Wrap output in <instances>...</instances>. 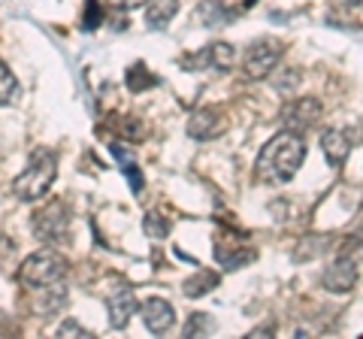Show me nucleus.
<instances>
[{
  "label": "nucleus",
  "mask_w": 363,
  "mask_h": 339,
  "mask_svg": "<svg viewBox=\"0 0 363 339\" xmlns=\"http://www.w3.org/2000/svg\"><path fill=\"white\" fill-rule=\"evenodd\" d=\"M18 282L28 291L40 294V312L52 315L67 303V261L55 248L33 252L25 264L18 267Z\"/></svg>",
  "instance_id": "f257e3e1"
},
{
  "label": "nucleus",
  "mask_w": 363,
  "mask_h": 339,
  "mask_svg": "<svg viewBox=\"0 0 363 339\" xmlns=\"http://www.w3.org/2000/svg\"><path fill=\"white\" fill-rule=\"evenodd\" d=\"M306 161V143L300 133L281 130L276 133L257 155V176L269 185H285L297 176V170Z\"/></svg>",
  "instance_id": "f03ea898"
},
{
  "label": "nucleus",
  "mask_w": 363,
  "mask_h": 339,
  "mask_svg": "<svg viewBox=\"0 0 363 339\" xmlns=\"http://www.w3.org/2000/svg\"><path fill=\"white\" fill-rule=\"evenodd\" d=\"M55 176H58V157H55V152L52 149H37L30 155L28 167L21 170V176H16L13 194L18 200L33 203V200L45 197V191L52 188Z\"/></svg>",
  "instance_id": "7ed1b4c3"
},
{
  "label": "nucleus",
  "mask_w": 363,
  "mask_h": 339,
  "mask_svg": "<svg viewBox=\"0 0 363 339\" xmlns=\"http://www.w3.org/2000/svg\"><path fill=\"white\" fill-rule=\"evenodd\" d=\"M70 224H73L70 206L61 203V200H52V203H45L37 216H33L30 230L37 233V240L55 245V243H67V240H70Z\"/></svg>",
  "instance_id": "20e7f679"
},
{
  "label": "nucleus",
  "mask_w": 363,
  "mask_h": 339,
  "mask_svg": "<svg viewBox=\"0 0 363 339\" xmlns=\"http://www.w3.org/2000/svg\"><path fill=\"white\" fill-rule=\"evenodd\" d=\"M324 116V106L318 97H294L279 109V124L291 133H309Z\"/></svg>",
  "instance_id": "39448f33"
},
{
  "label": "nucleus",
  "mask_w": 363,
  "mask_h": 339,
  "mask_svg": "<svg viewBox=\"0 0 363 339\" xmlns=\"http://www.w3.org/2000/svg\"><path fill=\"white\" fill-rule=\"evenodd\" d=\"M281 55H285V46H281V43H276V40H257L242 55V70H245L248 79H267L279 67Z\"/></svg>",
  "instance_id": "423d86ee"
},
{
  "label": "nucleus",
  "mask_w": 363,
  "mask_h": 339,
  "mask_svg": "<svg viewBox=\"0 0 363 339\" xmlns=\"http://www.w3.org/2000/svg\"><path fill=\"white\" fill-rule=\"evenodd\" d=\"M236 61V49L230 43H209L206 49H200L194 55H185L182 58V67L188 70H218V73H227Z\"/></svg>",
  "instance_id": "0eeeda50"
},
{
  "label": "nucleus",
  "mask_w": 363,
  "mask_h": 339,
  "mask_svg": "<svg viewBox=\"0 0 363 339\" xmlns=\"http://www.w3.org/2000/svg\"><path fill=\"white\" fill-rule=\"evenodd\" d=\"M227 128V118L218 106H200L188 118V137L191 140H215Z\"/></svg>",
  "instance_id": "6e6552de"
},
{
  "label": "nucleus",
  "mask_w": 363,
  "mask_h": 339,
  "mask_svg": "<svg viewBox=\"0 0 363 339\" xmlns=\"http://www.w3.org/2000/svg\"><path fill=\"white\" fill-rule=\"evenodd\" d=\"M136 312V294L128 288V285H118L116 291H109L106 297V315H109V327L116 330H124L128 321L133 318Z\"/></svg>",
  "instance_id": "1a4fd4ad"
},
{
  "label": "nucleus",
  "mask_w": 363,
  "mask_h": 339,
  "mask_svg": "<svg viewBox=\"0 0 363 339\" xmlns=\"http://www.w3.org/2000/svg\"><path fill=\"white\" fill-rule=\"evenodd\" d=\"M215 261H218L224 269H240L245 264L255 261V248L245 245L242 240H227V236H218L215 240Z\"/></svg>",
  "instance_id": "9d476101"
},
{
  "label": "nucleus",
  "mask_w": 363,
  "mask_h": 339,
  "mask_svg": "<svg viewBox=\"0 0 363 339\" xmlns=\"http://www.w3.org/2000/svg\"><path fill=\"white\" fill-rule=\"evenodd\" d=\"M357 285V261L354 257H336V261L324 269V288L333 294H345Z\"/></svg>",
  "instance_id": "9b49d317"
},
{
  "label": "nucleus",
  "mask_w": 363,
  "mask_h": 339,
  "mask_svg": "<svg viewBox=\"0 0 363 339\" xmlns=\"http://www.w3.org/2000/svg\"><path fill=\"white\" fill-rule=\"evenodd\" d=\"M143 321H145V327H149L152 333L161 336L176 324V312L164 297H149L143 303Z\"/></svg>",
  "instance_id": "f8f14e48"
},
{
  "label": "nucleus",
  "mask_w": 363,
  "mask_h": 339,
  "mask_svg": "<svg viewBox=\"0 0 363 339\" xmlns=\"http://www.w3.org/2000/svg\"><path fill=\"white\" fill-rule=\"evenodd\" d=\"M321 149H324V157L330 161V167H342L351 155V140L345 130H327L321 137Z\"/></svg>",
  "instance_id": "ddd939ff"
},
{
  "label": "nucleus",
  "mask_w": 363,
  "mask_h": 339,
  "mask_svg": "<svg viewBox=\"0 0 363 339\" xmlns=\"http://www.w3.org/2000/svg\"><path fill=\"white\" fill-rule=\"evenodd\" d=\"M176 13H179V0H152L149 9H145V25L152 30H164Z\"/></svg>",
  "instance_id": "4468645a"
},
{
  "label": "nucleus",
  "mask_w": 363,
  "mask_h": 339,
  "mask_svg": "<svg viewBox=\"0 0 363 339\" xmlns=\"http://www.w3.org/2000/svg\"><path fill=\"white\" fill-rule=\"evenodd\" d=\"M109 152H112V157H116V161L121 164L124 176H128V182L133 185V191L140 194V191H143V173H140V167H136V161H133V152L124 149L121 143H109Z\"/></svg>",
  "instance_id": "2eb2a0df"
},
{
  "label": "nucleus",
  "mask_w": 363,
  "mask_h": 339,
  "mask_svg": "<svg viewBox=\"0 0 363 339\" xmlns=\"http://www.w3.org/2000/svg\"><path fill=\"white\" fill-rule=\"evenodd\" d=\"M218 288V273H212V269H197L191 279L182 282V294L185 297H203V294H209Z\"/></svg>",
  "instance_id": "dca6fc26"
},
{
  "label": "nucleus",
  "mask_w": 363,
  "mask_h": 339,
  "mask_svg": "<svg viewBox=\"0 0 363 339\" xmlns=\"http://www.w3.org/2000/svg\"><path fill=\"white\" fill-rule=\"evenodd\" d=\"M197 18H200V25H206V28H218L230 18V13H227V6L218 4V0H206V4H200Z\"/></svg>",
  "instance_id": "f3484780"
},
{
  "label": "nucleus",
  "mask_w": 363,
  "mask_h": 339,
  "mask_svg": "<svg viewBox=\"0 0 363 339\" xmlns=\"http://www.w3.org/2000/svg\"><path fill=\"white\" fill-rule=\"evenodd\" d=\"M18 97V79L13 76V70L6 67V61L0 58V106L13 104Z\"/></svg>",
  "instance_id": "a211bd4d"
},
{
  "label": "nucleus",
  "mask_w": 363,
  "mask_h": 339,
  "mask_svg": "<svg viewBox=\"0 0 363 339\" xmlns=\"http://www.w3.org/2000/svg\"><path fill=\"white\" fill-rule=\"evenodd\" d=\"M152 85H157V79L145 70V64H133L128 70V88L133 94H140V91H145V88H152Z\"/></svg>",
  "instance_id": "6ab92c4d"
},
{
  "label": "nucleus",
  "mask_w": 363,
  "mask_h": 339,
  "mask_svg": "<svg viewBox=\"0 0 363 339\" xmlns=\"http://www.w3.org/2000/svg\"><path fill=\"white\" fill-rule=\"evenodd\" d=\"M143 228H145V236L149 240H167V233H169V218L161 216V212H149L143 221Z\"/></svg>",
  "instance_id": "aec40b11"
},
{
  "label": "nucleus",
  "mask_w": 363,
  "mask_h": 339,
  "mask_svg": "<svg viewBox=\"0 0 363 339\" xmlns=\"http://www.w3.org/2000/svg\"><path fill=\"white\" fill-rule=\"evenodd\" d=\"M300 79H303V73L297 70V67H285V70H279V76L272 79V85H276L279 94H294L297 85H300Z\"/></svg>",
  "instance_id": "412c9836"
},
{
  "label": "nucleus",
  "mask_w": 363,
  "mask_h": 339,
  "mask_svg": "<svg viewBox=\"0 0 363 339\" xmlns=\"http://www.w3.org/2000/svg\"><path fill=\"white\" fill-rule=\"evenodd\" d=\"M85 9H88V13L82 16V18H85V21H82V28H85V30H94L100 21H104V13H100L97 0H88V6H85Z\"/></svg>",
  "instance_id": "4be33fe9"
},
{
  "label": "nucleus",
  "mask_w": 363,
  "mask_h": 339,
  "mask_svg": "<svg viewBox=\"0 0 363 339\" xmlns=\"http://www.w3.org/2000/svg\"><path fill=\"white\" fill-rule=\"evenodd\" d=\"M58 336H91V330H85V327L76 324V321H64L58 327Z\"/></svg>",
  "instance_id": "5701e85b"
},
{
  "label": "nucleus",
  "mask_w": 363,
  "mask_h": 339,
  "mask_svg": "<svg viewBox=\"0 0 363 339\" xmlns=\"http://www.w3.org/2000/svg\"><path fill=\"white\" fill-rule=\"evenodd\" d=\"M197 327H206V330H209V318H206V315H194V318H191L188 321V327H185V336H194L197 333Z\"/></svg>",
  "instance_id": "b1692460"
},
{
  "label": "nucleus",
  "mask_w": 363,
  "mask_h": 339,
  "mask_svg": "<svg viewBox=\"0 0 363 339\" xmlns=\"http://www.w3.org/2000/svg\"><path fill=\"white\" fill-rule=\"evenodd\" d=\"M112 6H118V9H136V6H145L149 0H109Z\"/></svg>",
  "instance_id": "393cba45"
},
{
  "label": "nucleus",
  "mask_w": 363,
  "mask_h": 339,
  "mask_svg": "<svg viewBox=\"0 0 363 339\" xmlns=\"http://www.w3.org/2000/svg\"><path fill=\"white\" fill-rule=\"evenodd\" d=\"M345 4H351V6H357V4H360V0H345Z\"/></svg>",
  "instance_id": "a878e982"
}]
</instances>
